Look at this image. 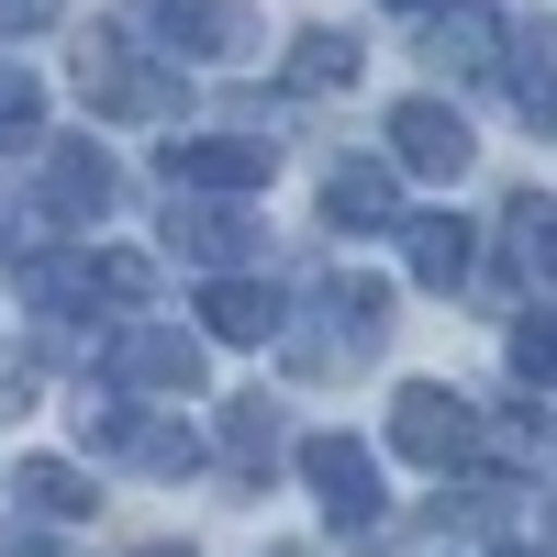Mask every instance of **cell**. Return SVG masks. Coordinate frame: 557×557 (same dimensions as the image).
I'll use <instances>...</instances> for the list:
<instances>
[{"instance_id":"6da1fadb","label":"cell","mask_w":557,"mask_h":557,"mask_svg":"<svg viewBox=\"0 0 557 557\" xmlns=\"http://www.w3.org/2000/svg\"><path fill=\"white\" fill-rule=\"evenodd\" d=\"M78 89H89V112H112V123L178 112V78L146 57V45H123V34H89V45H78Z\"/></svg>"},{"instance_id":"7a4b0ae2","label":"cell","mask_w":557,"mask_h":557,"mask_svg":"<svg viewBox=\"0 0 557 557\" xmlns=\"http://www.w3.org/2000/svg\"><path fill=\"white\" fill-rule=\"evenodd\" d=\"M278 134H168V190H268Z\"/></svg>"},{"instance_id":"3957f363","label":"cell","mask_w":557,"mask_h":557,"mask_svg":"<svg viewBox=\"0 0 557 557\" xmlns=\"http://www.w3.org/2000/svg\"><path fill=\"white\" fill-rule=\"evenodd\" d=\"M23 290L45 312H78V301H146L157 268L146 257H23Z\"/></svg>"},{"instance_id":"277c9868","label":"cell","mask_w":557,"mask_h":557,"mask_svg":"<svg viewBox=\"0 0 557 557\" xmlns=\"http://www.w3.org/2000/svg\"><path fill=\"white\" fill-rule=\"evenodd\" d=\"M157 45L168 57H201V67H235V57H257V12L246 0H157Z\"/></svg>"},{"instance_id":"5b68a950","label":"cell","mask_w":557,"mask_h":557,"mask_svg":"<svg viewBox=\"0 0 557 557\" xmlns=\"http://www.w3.org/2000/svg\"><path fill=\"white\" fill-rule=\"evenodd\" d=\"M101 368L123 391H201V335H178V323H123L101 346Z\"/></svg>"},{"instance_id":"8992f818","label":"cell","mask_w":557,"mask_h":557,"mask_svg":"<svg viewBox=\"0 0 557 557\" xmlns=\"http://www.w3.org/2000/svg\"><path fill=\"white\" fill-rule=\"evenodd\" d=\"M301 480L323 491V513H335V524H380V457H368L357 435H312V446H301Z\"/></svg>"},{"instance_id":"52a82bcc","label":"cell","mask_w":557,"mask_h":557,"mask_svg":"<svg viewBox=\"0 0 557 557\" xmlns=\"http://www.w3.org/2000/svg\"><path fill=\"white\" fill-rule=\"evenodd\" d=\"M168 246L201 257V268H246V257H257V223L223 201V190H178V201H168Z\"/></svg>"},{"instance_id":"ba28073f","label":"cell","mask_w":557,"mask_h":557,"mask_svg":"<svg viewBox=\"0 0 557 557\" xmlns=\"http://www.w3.org/2000/svg\"><path fill=\"white\" fill-rule=\"evenodd\" d=\"M469 435H480V412L457 401V391H401V412H391V446L401 457H424V469H446V457H469Z\"/></svg>"},{"instance_id":"9c48e42d","label":"cell","mask_w":557,"mask_h":557,"mask_svg":"<svg viewBox=\"0 0 557 557\" xmlns=\"http://www.w3.org/2000/svg\"><path fill=\"white\" fill-rule=\"evenodd\" d=\"M469 157H480V134L457 123L446 101H401V112H391V168H424V178H457Z\"/></svg>"},{"instance_id":"30bf717a","label":"cell","mask_w":557,"mask_h":557,"mask_svg":"<svg viewBox=\"0 0 557 557\" xmlns=\"http://www.w3.org/2000/svg\"><path fill=\"white\" fill-rule=\"evenodd\" d=\"M323 223H335V235H391V223H401L391 157H346L335 178H323Z\"/></svg>"},{"instance_id":"8fae6325","label":"cell","mask_w":557,"mask_h":557,"mask_svg":"<svg viewBox=\"0 0 557 557\" xmlns=\"http://www.w3.org/2000/svg\"><path fill=\"white\" fill-rule=\"evenodd\" d=\"M45 212H67V223L112 212V157L89 146V134H78V146H57V157H45Z\"/></svg>"},{"instance_id":"7c38bea8","label":"cell","mask_w":557,"mask_h":557,"mask_svg":"<svg viewBox=\"0 0 557 557\" xmlns=\"http://www.w3.org/2000/svg\"><path fill=\"white\" fill-rule=\"evenodd\" d=\"M201 323H212L223 346H268V335H278V290H257V278L223 268L212 290H201Z\"/></svg>"},{"instance_id":"4fadbf2b","label":"cell","mask_w":557,"mask_h":557,"mask_svg":"<svg viewBox=\"0 0 557 557\" xmlns=\"http://www.w3.org/2000/svg\"><path fill=\"white\" fill-rule=\"evenodd\" d=\"M469 257H480V235L457 212H412V278H424V290H457Z\"/></svg>"},{"instance_id":"5bb4252c","label":"cell","mask_w":557,"mask_h":557,"mask_svg":"<svg viewBox=\"0 0 557 557\" xmlns=\"http://www.w3.org/2000/svg\"><path fill=\"white\" fill-rule=\"evenodd\" d=\"M424 57H435V67H491V57H502V23L480 12V0H446L435 34H424Z\"/></svg>"},{"instance_id":"9a60e30c","label":"cell","mask_w":557,"mask_h":557,"mask_svg":"<svg viewBox=\"0 0 557 557\" xmlns=\"http://www.w3.org/2000/svg\"><path fill=\"white\" fill-rule=\"evenodd\" d=\"M502 89H513V112H524V123H557V45H546V34H513Z\"/></svg>"},{"instance_id":"2e32d148","label":"cell","mask_w":557,"mask_h":557,"mask_svg":"<svg viewBox=\"0 0 557 557\" xmlns=\"http://www.w3.org/2000/svg\"><path fill=\"white\" fill-rule=\"evenodd\" d=\"M323 312H335V335H346V346H380L391 290H380V278H335V290H323Z\"/></svg>"},{"instance_id":"e0dca14e","label":"cell","mask_w":557,"mask_h":557,"mask_svg":"<svg viewBox=\"0 0 557 557\" xmlns=\"http://www.w3.org/2000/svg\"><path fill=\"white\" fill-rule=\"evenodd\" d=\"M357 78V45L346 34H301L290 45V89H346Z\"/></svg>"},{"instance_id":"ac0fdd59","label":"cell","mask_w":557,"mask_h":557,"mask_svg":"<svg viewBox=\"0 0 557 557\" xmlns=\"http://www.w3.org/2000/svg\"><path fill=\"white\" fill-rule=\"evenodd\" d=\"M34 134H45V89H34V67L0 57V146H34Z\"/></svg>"},{"instance_id":"d6986e66","label":"cell","mask_w":557,"mask_h":557,"mask_svg":"<svg viewBox=\"0 0 557 557\" xmlns=\"http://www.w3.org/2000/svg\"><path fill=\"white\" fill-rule=\"evenodd\" d=\"M223 457H235V469H268V457H278V412L235 401V412H223Z\"/></svg>"},{"instance_id":"ffe728a7","label":"cell","mask_w":557,"mask_h":557,"mask_svg":"<svg viewBox=\"0 0 557 557\" xmlns=\"http://www.w3.org/2000/svg\"><path fill=\"white\" fill-rule=\"evenodd\" d=\"M12 491L34 502V513H89V491H78V469H67V457H34V469H23Z\"/></svg>"},{"instance_id":"44dd1931","label":"cell","mask_w":557,"mask_h":557,"mask_svg":"<svg viewBox=\"0 0 557 557\" xmlns=\"http://www.w3.org/2000/svg\"><path fill=\"white\" fill-rule=\"evenodd\" d=\"M513 246H524V268H535V278H557V201H535V190L513 201Z\"/></svg>"},{"instance_id":"7402d4cb","label":"cell","mask_w":557,"mask_h":557,"mask_svg":"<svg viewBox=\"0 0 557 557\" xmlns=\"http://www.w3.org/2000/svg\"><path fill=\"white\" fill-rule=\"evenodd\" d=\"M513 368H524V380H557V323H546V312L513 323Z\"/></svg>"},{"instance_id":"603a6c76","label":"cell","mask_w":557,"mask_h":557,"mask_svg":"<svg viewBox=\"0 0 557 557\" xmlns=\"http://www.w3.org/2000/svg\"><path fill=\"white\" fill-rule=\"evenodd\" d=\"M0 412H34V357L0 346Z\"/></svg>"},{"instance_id":"cb8c5ba5","label":"cell","mask_w":557,"mask_h":557,"mask_svg":"<svg viewBox=\"0 0 557 557\" xmlns=\"http://www.w3.org/2000/svg\"><path fill=\"white\" fill-rule=\"evenodd\" d=\"M57 23V0H0V34H45Z\"/></svg>"},{"instance_id":"d4e9b609","label":"cell","mask_w":557,"mask_h":557,"mask_svg":"<svg viewBox=\"0 0 557 557\" xmlns=\"http://www.w3.org/2000/svg\"><path fill=\"white\" fill-rule=\"evenodd\" d=\"M380 12H446V0H380Z\"/></svg>"},{"instance_id":"484cf974","label":"cell","mask_w":557,"mask_h":557,"mask_svg":"<svg viewBox=\"0 0 557 557\" xmlns=\"http://www.w3.org/2000/svg\"><path fill=\"white\" fill-rule=\"evenodd\" d=\"M502 557H546V546H502Z\"/></svg>"}]
</instances>
